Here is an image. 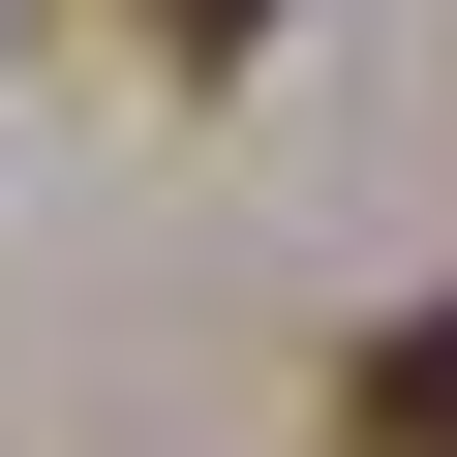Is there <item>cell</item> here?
Masks as SVG:
<instances>
[{
  "mask_svg": "<svg viewBox=\"0 0 457 457\" xmlns=\"http://www.w3.org/2000/svg\"><path fill=\"white\" fill-rule=\"evenodd\" d=\"M122 31H153V62H245V31H275V0H122Z\"/></svg>",
  "mask_w": 457,
  "mask_h": 457,
  "instance_id": "2",
  "label": "cell"
},
{
  "mask_svg": "<svg viewBox=\"0 0 457 457\" xmlns=\"http://www.w3.org/2000/svg\"><path fill=\"white\" fill-rule=\"evenodd\" d=\"M336 457H457V305H396V336L336 366Z\"/></svg>",
  "mask_w": 457,
  "mask_h": 457,
  "instance_id": "1",
  "label": "cell"
}]
</instances>
